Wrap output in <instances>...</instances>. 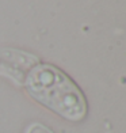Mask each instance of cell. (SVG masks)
<instances>
[{
	"mask_svg": "<svg viewBox=\"0 0 126 133\" xmlns=\"http://www.w3.org/2000/svg\"><path fill=\"white\" fill-rule=\"evenodd\" d=\"M27 88L38 102L67 119L79 121L86 114V102L64 74L50 65H39L30 74Z\"/></svg>",
	"mask_w": 126,
	"mask_h": 133,
	"instance_id": "1",
	"label": "cell"
}]
</instances>
